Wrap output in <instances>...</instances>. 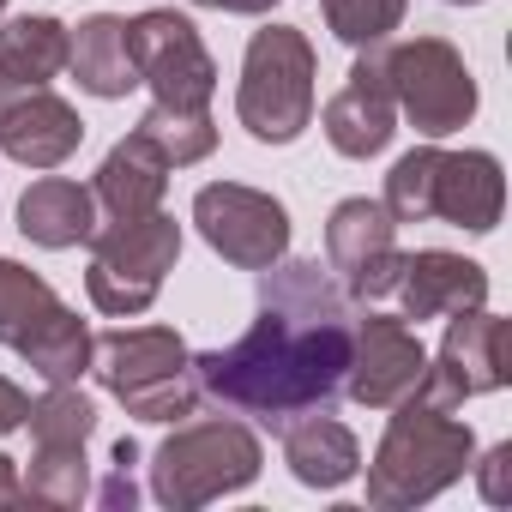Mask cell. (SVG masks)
<instances>
[{"mask_svg": "<svg viewBox=\"0 0 512 512\" xmlns=\"http://www.w3.org/2000/svg\"><path fill=\"white\" fill-rule=\"evenodd\" d=\"M452 7H476V0H452Z\"/></svg>", "mask_w": 512, "mask_h": 512, "instance_id": "d6a6232c", "label": "cell"}, {"mask_svg": "<svg viewBox=\"0 0 512 512\" xmlns=\"http://www.w3.org/2000/svg\"><path fill=\"white\" fill-rule=\"evenodd\" d=\"M398 296H404V320H452V314H470L488 302V272L464 253H446V247H422V253H404V278H398Z\"/></svg>", "mask_w": 512, "mask_h": 512, "instance_id": "2e32d148", "label": "cell"}, {"mask_svg": "<svg viewBox=\"0 0 512 512\" xmlns=\"http://www.w3.org/2000/svg\"><path fill=\"white\" fill-rule=\"evenodd\" d=\"M181 260V223L169 211L133 217V223H109L91 235V272H85V296L97 314L133 320L157 302L163 278Z\"/></svg>", "mask_w": 512, "mask_h": 512, "instance_id": "52a82bcc", "label": "cell"}, {"mask_svg": "<svg viewBox=\"0 0 512 512\" xmlns=\"http://www.w3.org/2000/svg\"><path fill=\"white\" fill-rule=\"evenodd\" d=\"M97 500H103L109 512H133V500H139V482H133V470H127V464H115V470H109V482L97 488Z\"/></svg>", "mask_w": 512, "mask_h": 512, "instance_id": "f1b7e54d", "label": "cell"}, {"mask_svg": "<svg viewBox=\"0 0 512 512\" xmlns=\"http://www.w3.org/2000/svg\"><path fill=\"white\" fill-rule=\"evenodd\" d=\"M380 205L392 211V223H452V229L488 235L506 205V175L488 151L416 145L392 163Z\"/></svg>", "mask_w": 512, "mask_h": 512, "instance_id": "3957f363", "label": "cell"}, {"mask_svg": "<svg viewBox=\"0 0 512 512\" xmlns=\"http://www.w3.org/2000/svg\"><path fill=\"white\" fill-rule=\"evenodd\" d=\"M193 223L205 235L211 253L235 272H266L290 253V211L284 199L260 193V187H241V181H211L193 193Z\"/></svg>", "mask_w": 512, "mask_h": 512, "instance_id": "9c48e42d", "label": "cell"}, {"mask_svg": "<svg viewBox=\"0 0 512 512\" xmlns=\"http://www.w3.org/2000/svg\"><path fill=\"white\" fill-rule=\"evenodd\" d=\"M193 7H217V13H241V19H260V13H272L278 0H193Z\"/></svg>", "mask_w": 512, "mask_h": 512, "instance_id": "4dcf8cb0", "label": "cell"}, {"mask_svg": "<svg viewBox=\"0 0 512 512\" xmlns=\"http://www.w3.org/2000/svg\"><path fill=\"white\" fill-rule=\"evenodd\" d=\"M25 422H31L37 446H85L97 434V404L79 386H49L43 398H31Z\"/></svg>", "mask_w": 512, "mask_h": 512, "instance_id": "484cf974", "label": "cell"}, {"mask_svg": "<svg viewBox=\"0 0 512 512\" xmlns=\"http://www.w3.org/2000/svg\"><path fill=\"white\" fill-rule=\"evenodd\" d=\"M67 67V25L49 13H19L0 25V79L13 85H49Z\"/></svg>", "mask_w": 512, "mask_h": 512, "instance_id": "44dd1931", "label": "cell"}, {"mask_svg": "<svg viewBox=\"0 0 512 512\" xmlns=\"http://www.w3.org/2000/svg\"><path fill=\"white\" fill-rule=\"evenodd\" d=\"M320 13L338 43L350 49H380L404 25V0H320Z\"/></svg>", "mask_w": 512, "mask_h": 512, "instance_id": "4316f807", "label": "cell"}, {"mask_svg": "<svg viewBox=\"0 0 512 512\" xmlns=\"http://www.w3.org/2000/svg\"><path fill=\"white\" fill-rule=\"evenodd\" d=\"M169 169H181V163H199V157H211L217 151V127H211V115L205 109H145V121L133 127Z\"/></svg>", "mask_w": 512, "mask_h": 512, "instance_id": "cb8c5ba5", "label": "cell"}, {"mask_svg": "<svg viewBox=\"0 0 512 512\" xmlns=\"http://www.w3.org/2000/svg\"><path fill=\"white\" fill-rule=\"evenodd\" d=\"M79 145H85V121L73 103H61L49 85L0 79V157L25 169H61Z\"/></svg>", "mask_w": 512, "mask_h": 512, "instance_id": "5bb4252c", "label": "cell"}, {"mask_svg": "<svg viewBox=\"0 0 512 512\" xmlns=\"http://www.w3.org/2000/svg\"><path fill=\"white\" fill-rule=\"evenodd\" d=\"M320 121H326V139H332L338 157L368 163V157H380V151L392 145V133H398V103H392V85H386L380 49H368V55L350 67L344 91L326 103Z\"/></svg>", "mask_w": 512, "mask_h": 512, "instance_id": "9a60e30c", "label": "cell"}, {"mask_svg": "<svg viewBox=\"0 0 512 512\" xmlns=\"http://www.w3.org/2000/svg\"><path fill=\"white\" fill-rule=\"evenodd\" d=\"M235 115L260 145H296L314 121V43L296 25L253 31L241 55Z\"/></svg>", "mask_w": 512, "mask_h": 512, "instance_id": "8992f818", "label": "cell"}, {"mask_svg": "<svg viewBox=\"0 0 512 512\" xmlns=\"http://www.w3.org/2000/svg\"><path fill=\"white\" fill-rule=\"evenodd\" d=\"M506 380H512V320L470 308V314L446 320V338H440L416 398L434 404V410H458L464 398L500 392Z\"/></svg>", "mask_w": 512, "mask_h": 512, "instance_id": "8fae6325", "label": "cell"}, {"mask_svg": "<svg viewBox=\"0 0 512 512\" xmlns=\"http://www.w3.org/2000/svg\"><path fill=\"white\" fill-rule=\"evenodd\" d=\"M25 500V482H19V464L0 458V506H19Z\"/></svg>", "mask_w": 512, "mask_h": 512, "instance_id": "1f68e13d", "label": "cell"}, {"mask_svg": "<svg viewBox=\"0 0 512 512\" xmlns=\"http://www.w3.org/2000/svg\"><path fill=\"white\" fill-rule=\"evenodd\" d=\"M476 464V434L470 422H458L452 410H434L422 398H404L398 416L386 422L374 464H368V506L380 512H404L422 506L434 494H446L452 482H464V470Z\"/></svg>", "mask_w": 512, "mask_h": 512, "instance_id": "7a4b0ae2", "label": "cell"}, {"mask_svg": "<svg viewBox=\"0 0 512 512\" xmlns=\"http://www.w3.org/2000/svg\"><path fill=\"white\" fill-rule=\"evenodd\" d=\"M0 13H7V0H0Z\"/></svg>", "mask_w": 512, "mask_h": 512, "instance_id": "836d02e7", "label": "cell"}, {"mask_svg": "<svg viewBox=\"0 0 512 512\" xmlns=\"http://www.w3.org/2000/svg\"><path fill=\"white\" fill-rule=\"evenodd\" d=\"M326 266L344 278V296L356 302H380L398 290L404 278V247H398V223L380 199H344L326 217Z\"/></svg>", "mask_w": 512, "mask_h": 512, "instance_id": "7c38bea8", "label": "cell"}, {"mask_svg": "<svg viewBox=\"0 0 512 512\" xmlns=\"http://www.w3.org/2000/svg\"><path fill=\"white\" fill-rule=\"evenodd\" d=\"M284 464H290V476L302 488H326L332 494V488L356 482L362 446H356V434L344 422H332V410H314V416L284 428Z\"/></svg>", "mask_w": 512, "mask_h": 512, "instance_id": "d6986e66", "label": "cell"}, {"mask_svg": "<svg viewBox=\"0 0 512 512\" xmlns=\"http://www.w3.org/2000/svg\"><path fill=\"white\" fill-rule=\"evenodd\" d=\"M163 187H169V163H163L139 133H127V139L103 157V169H97V181H91V199H97V217L133 223V217L163 211Z\"/></svg>", "mask_w": 512, "mask_h": 512, "instance_id": "e0dca14e", "label": "cell"}, {"mask_svg": "<svg viewBox=\"0 0 512 512\" xmlns=\"http://www.w3.org/2000/svg\"><path fill=\"white\" fill-rule=\"evenodd\" d=\"M127 49H133L139 85H151L157 109H211L217 61L205 55L193 19H181L175 7H151V13L127 19Z\"/></svg>", "mask_w": 512, "mask_h": 512, "instance_id": "30bf717a", "label": "cell"}, {"mask_svg": "<svg viewBox=\"0 0 512 512\" xmlns=\"http://www.w3.org/2000/svg\"><path fill=\"white\" fill-rule=\"evenodd\" d=\"M380 67H386L398 115L422 139H446V133L470 127V115H476V79H470L464 55L446 37H410L398 49H380Z\"/></svg>", "mask_w": 512, "mask_h": 512, "instance_id": "ba28073f", "label": "cell"}, {"mask_svg": "<svg viewBox=\"0 0 512 512\" xmlns=\"http://www.w3.org/2000/svg\"><path fill=\"white\" fill-rule=\"evenodd\" d=\"M260 464H266V452L247 422H229V416L175 422V434L151 452V494L169 512H193V506L253 488Z\"/></svg>", "mask_w": 512, "mask_h": 512, "instance_id": "5b68a950", "label": "cell"}, {"mask_svg": "<svg viewBox=\"0 0 512 512\" xmlns=\"http://www.w3.org/2000/svg\"><path fill=\"white\" fill-rule=\"evenodd\" d=\"M19 229H25V241L61 253V247L91 241V235L103 229V217H97L91 187H79V181H67V175H43V181H31L25 199H19Z\"/></svg>", "mask_w": 512, "mask_h": 512, "instance_id": "ac0fdd59", "label": "cell"}, {"mask_svg": "<svg viewBox=\"0 0 512 512\" xmlns=\"http://www.w3.org/2000/svg\"><path fill=\"white\" fill-rule=\"evenodd\" d=\"M55 308H61V296L49 290V278H37L19 260H0V344L19 350Z\"/></svg>", "mask_w": 512, "mask_h": 512, "instance_id": "603a6c76", "label": "cell"}, {"mask_svg": "<svg viewBox=\"0 0 512 512\" xmlns=\"http://www.w3.org/2000/svg\"><path fill=\"white\" fill-rule=\"evenodd\" d=\"M19 482H25V500H37V506H79L91 494L85 446H37L31 452V470Z\"/></svg>", "mask_w": 512, "mask_h": 512, "instance_id": "d4e9b609", "label": "cell"}, {"mask_svg": "<svg viewBox=\"0 0 512 512\" xmlns=\"http://www.w3.org/2000/svg\"><path fill=\"white\" fill-rule=\"evenodd\" d=\"M25 410H31V398L0 374V434H13V428H25Z\"/></svg>", "mask_w": 512, "mask_h": 512, "instance_id": "f546056e", "label": "cell"}, {"mask_svg": "<svg viewBox=\"0 0 512 512\" xmlns=\"http://www.w3.org/2000/svg\"><path fill=\"white\" fill-rule=\"evenodd\" d=\"M428 374V350L416 344V332L404 320L368 314L350 326V368H344V392L362 410H398L404 398H416Z\"/></svg>", "mask_w": 512, "mask_h": 512, "instance_id": "4fadbf2b", "label": "cell"}, {"mask_svg": "<svg viewBox=\"0 0 512 512\" xmlns=\"http://www.w3.org/2000/svg\"><path fill=\"white\" fill-rule=\"evenodd\" d=\"M91 374L139 422H187L199 410L193 350L169 326H127L91 338Z\"/></svg>", "mask_w": 512, "mask_h": 512, "instance_id": "277c9868", "label": "cell"}, {"mask_svg": "<svg viewBox=\"0 0 512 512\" xmlns=\"http://www.w3.org/2000/svg\"><path fill=\"white\" fill-rule=\"evenodd\" d=\"M470 470H476V482H482V500H494V506H506V500H512V440L488 446V452H482V464H470Z\"/></svg>", "mask_w": 512, "mask_h": 512, "instance_id": "83f0119b", "label": "cell"}, {"mask_svg": "<svg viewBox=\"0 0 512 512\" xmlns=\"http://www.w3.org/2000/svg\"><path fill=\"white\" fill-rule=\"evenodd\" d=\"M67 67L79 79V91L115 103L139 85V67H133V49H127V19L115 13H97L85 19L79 31H67Z\"/></svg>", "mask_w": 512, "mask_h": 512, "instance_id": "ffe728a7", "label": "cell"}, {"mask_svg": "<svg viewBox=\"0 0 512 512\" xmlns=\"http://www.w3.org/2000/svg\"><path fill=\"white\" fill-rule=\"evenodd\" d=\"M19 356H25L31 374H43L49 386H79V374H91V332H85V320L61 302V308L19 344Z\"/></svg>", "mask_w": 512, "mask_h": 512, "instance_id": "7402d4cb", "label": "cell"}, {"mask_svg": "<svg viewBox=\"0 0 512 512\" xmlns=\"http://www.w3.org/2000/svg\"><path fill=\"white\" fill-rule=\"evenodd\" d=\"M350 368V302L332 290L320 260H278L260 272V320L229 350L193 356V380L235 416L290 428L344 398Z\"/></svg>", "mask_w": 512, "mask_h": 512, "instance_id": "6da1fadb", "label": "cell"}]
</instances>
